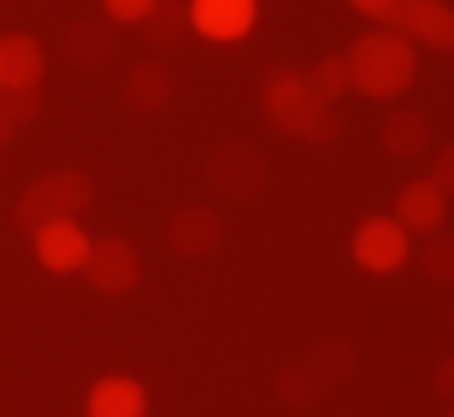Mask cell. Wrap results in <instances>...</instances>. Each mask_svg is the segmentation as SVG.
I'll return each instance as SVG.
<instances>
[{"label": "cell", "mask_w": 454, "mask_h": 417, "mask_svg": "<svg viewBox=\"0 0 454 417\" xmlns=\"http://www.w3.org/2000/svg\"><path fill=\"white\" fill-rule=\"evenodd\" d=\"M434 386H439V391H444V397L454 402V354L444 359V365H439V370H434Z\"/></svg>", "instance_id": "obj_25"}, {"label": "cell", "mask_w": 454, "mask_h": 417, "mask_svg": "<svg viewBox=\"0 0 454 417\" xmlns=\"http://www.w3.org/2000/svg\"><path fill=\"white\" fill-rule=\"evenodd\" d=\"M307 80H312V90H317V96H323L328 106L339 101V96H348V90H354V80H348V59H343V53H328V59H317V69H312Z\"/></svg>", "instance_id": "obj_20"}, {"label": "cell", "mask_w": 454, "mask_h": 417, "mask_svg": "<svg viewBox=\"0 0 454 417\" xmlns=\"http://www.w3.org/2000/svg\"><path fill=\"white\" fill-rule=\"evenodd\" d=\"M380 143H386L391 159H418V153H428V116H423V111H391V116L380 122Z\"/></svg>", "instance_id": "obj_15"}, {"label": "cell", "mask_w": 454, "mask_h": 417, "mask_svg": "<svg viewBox=\"0 0 454 417\" xmlns=\"http://www.w3.org/2000/svg\"><path fill=\"white\" fill-rule=\"evenodd\" d=\"M153 5H159V0H101V11H106L112 27H137Z\"/></svg>", "instance_id": "obj_22"}, {"label": "cell", "mask_w": 454, "mask_h": 417, "mask_svg": "<svg viewBox=\"0 0 454 417\" xmlns=\"http://www.w3.org/2000/svg\"><path fill=\"white\" fill-rule=\"evenodd\" d=\"M407 232H418V238H428V232H439L444 227V216H450V196L423 175V180H412V185H402L396 191V211H391Z\"/></svg>", "instance_id": "obj_12"}, {"label": "cell", "mask_w": 454, "mask_h": 417, "mask_svg": "<svg viewBox=\"0 0 454 417\" xmlns=\"http://www.w3.org/2000/svg\"><path fill=\"white\" fill-rule=\"evenodd\" d=\"M259 106H264V122H270L275 132L301 138V143H333L343 132L339 111L323 101V96L312 90V80L296 75V69H275V75L264 80V90H259Z\"/></svg>", "instance_id": "obj_2"}, {"label": "cell", "mask_w": 454, "mask_h": 417, "mask_svg": "<svg viewBox=\"0 0 454 417\" xmlns=\"http://www.w3.org/2000/svg\"><path fill=\"white\" fill-rule=\"evenodd\" d=\"M90 232L80 227V216H59V222H43L32 232V254L48 275H80L85 259H90Z\"/></svg>", "instance_id": "obj_5"}, {"label": "cell", "mask_w": 454, "mask_h": 417, "mask_svg": "<svg viewBox=\"0 0 454 417\" xmlns=\"http://www.w3.org/2000/svg\"><path fill=\"white\" fill-rule=\"evenodd\" d=\"M169 96H175V75L164 69V59L132 64V75H127V106L132 111H164Z\"/></svg>", "instance_id": "obj_14"}, {"label": "cell", "mask_w": 454, "mask_h": 417, "mask_svg": "<svg viewBox=\"0 0 454 417\" xmlns=\"http://www.w3.org/2000/svg\"><path fill=\"white\" fill-rule=\"evenodd\" d=\"M85 417H148V391L132 375H101L85 397Z\"/></svg>", "instance_id": "obj_13"}, {"label": "cell", "mask_w": 454, "mask_h": 417, "mask_svg": "<svg viewBox=\"0 0 454 417\" xmlns=\"http://www.w3.org/2000/svg\"><path fill=\"white\" fill-rule=\"evenodd\" d=\"M223 216L212 207H180L169 216V227H164V243L180 254V259H207V254H217L223 248Z\"/></svg>", "instance_id": "obj_10"}, {"label": "cell", "mask_w": 454, "mask_h": 417, "mask_svg": "<svg viewBox=\"0 0 454 417\" xmlns=\"http://www.w3.org/2000/svg\"><path fill=\"white\" fill-rule=\"evenodd\" d=\"M80 275H85L101 296H127V291L143 280V259H137V248H132L127 238H96Z\"/></svg>", "instance_id": "obj_7"}, {"label": "cell", "mask_w": 454, "mask_h": 417, "mask_svg": "<svg viewBox=\"0 0 454 417\" xmlns=\"http://www.w3.org/2000/svg\"><path fill=\"white\" fill-rule=\"evenodd\" d=\"M328 397V375L312 365V359H301V365H291V370H280V402L286 407H317Z\"/></svg>", "instance_id": "obj_17"}, {"label": "cell", "mask_w": 454, "mask_h": 417, "mask_svg": "<svg viewBox=\"0 0 454 417\" xmlns=\"http://www.w3.org/2000/svg\"><path fill=\"white\" fill-rule=\"evenodd\" d=\"M450 417H454V407H450Z\"/></svg>", "instance_id": "obj_26"}, {"label": "cell", "mask_w": 454, "mask_h": 417, "mask_svg": "<svg viewBox=\"0 0 454 417\" xmlns=\"http://www.w3.org/2000/svg\"><path fill=\"white\" fill-rule=\"evenodd\" d=\"M348 5H354L359 16H370L375 27H386V16H391V5H396V0H348Z\"/></svg>", "instance_id": "obj_24"}, {"label": "cell", "mask_w": 454, "mask_h": 417, "mask_svg": "<svg viewBox=\"0 0 454 417\" xmlns=\"http://www.w3.org/2000/svg\"><path fill=\"white\" fill-rule=\"evenodd\" d=\"M137 32H143L148 48H175V43L191 32V16H185V5H175V0H159V5L137 21Z\"/></svg>", "instance_id": "obj_18"}, {"label": "cell", "mask_w": 454, "mask_h": 417, "mask_svg": "<svg viewBox=\"0 0 454 417\" xmlns=\"http://www.w3.org/2000/svg\"><path fill=\"white\" fill-rule=\"evenodd\" d=\"M343 59H348L354 90L370 96V101H396L418 80V43L402 37V32H391V27H375V32L354 37V48Z\"/></svg>", "instance_id": "obj_1"}, {"label": "cell", "mask_w": 454, "mask_h": 417, "mask_svg": "<svg viewBox=\"0 0 454 417\" xmlns=\"http://www.w3.org/2000/svg\"><path fill=\"white\" fill-rule=\"evenodd\" d=\"M96 201V185L85 169H53L43 180H32L16 201V227L37 232L43 222H59V216H80V211Z\"/></svg>", "instance_id": "obj_3"}, {"label": "cell", "mask_w": 454, "mask_h": 417, "mask_svg": "<svg viewBox=\"0 0 454 417\" xmlns=\"http://www.w3.org/2000/svg\"><path fill=\"white\" fill-rule=\"evenodd\" d=\"M412 259V232L396 216H364L354 227V264L370 275H396Z\"/></svg>", "instance_id": "obj_4"}, {"label": "cell", "mask_w": 454, "mask_h": 417, "mask_svg": "<svg viewBox=\"0 0 454 417\" xmlns=\"http://www.w3.org/2000/svg\"><path fill=\"white\" fill-rule=\"evenodd\" d=\"M312 365H317V370L328 375V386H333V381H343V375L354 370V349H348L343 338H328V343H317V354H312Z\"/></svg>", "instance_id": "obj_21"}, {"label": "cell", "mask_w": 454, "mask_h": 417, "mask_svg": "<svg viewBox=\"0 0 454 417\" xmlns=\"http://www.w3.org/2000/svg\"><path fill=\"white\" fill-rule=\"evenodd\" d=\"M191 32H201L207 43H238L254 32L259 21V0H185Z\"/></svg>", "instance_id": "obj_9"}, {"label": "cell", "mask_w": 454, "mask_h": 417, "mask_svg": "<svg viewBox=\"0 0 454 417\" xmlns=\"http://www.w3.org/2000/svg\"><path fill=\"white\" fill-rule=\"evenodd\" d=\"M418 270L428 275V280H439V286H450L454 280V232H428L423 238V248H418Z\"/></svg>", "instance_id": "obj_19"}, {"label": "cell", "mask_w": 454, "mask_h": 417, "mask_svg": "<svg viewBox=\"0 0 454 417\" xmlns=\"http://www.w3.org/2000/svg\"><path fill=\"white\" fill-rule=\"evenodd\" d=\"M428 180H434V185L454 201V143H444V148L434 153V175H428Z\"/></svg>", "instance_id": "obj_23"}, {"label": "cell", "mask_w": 454, "mask_h": 417, "mask_svg": "<svg viewBox=\"0 0 454 417\" xmlns=\"http://www.w3.org/2000/svg\"><path fill=\"white\" fill-rule=\"evenodd\" d=\"M48 69V48L32 32H5L0 37V90H37Z\"/></svg>", "instance_id": "obj_11"}, {"label": "cell", "mask_w": 454, "mask_h": 417, "mask_svg": "<svg viewBox=\"0 0 454 417\" xmlns=\"http://www.w3.org/2000/svg\"><path fill=\"white\" fill-rule=\"evenodd\" d=\"M64 48H69V59L74 64H85V69H96V64H106L112 59V21L101 16V21H74L69 27V37H64Z\"/></svg>", "instance_id": "obj_16"}, {"label": "cell", "mask_w": 454, "mask_h": 417, "mask_svg": "<svg viewBox=\"0 0 454 417\" xmlns=\"http://www.w3.org/2000/svg\"><path fill=\"white\" fill-rule=\"evenodd\" d=\"M391 32L423 43V48H439V53H454V5L450 0H396L391 16H386Z\"/></svg>", "instance_id": "obj_6"}, {"label": "cell", "mask_w": 454, "mask_h": 417, "mask_svg": "<svg viewBox=\"0 0 454 417\" xmlns=\"http://www.w3.org/2000/svg\"><path fill=\"white\" fill-rule=\"evenodd\" d=\"M264 175H270V164H264V153L248 148V143H227V148H217V153L207 159V180H212L223 196H232V201L259 196V191H264Z\"/></svg>", "instance_id": "obj_8"}]
</instances>
